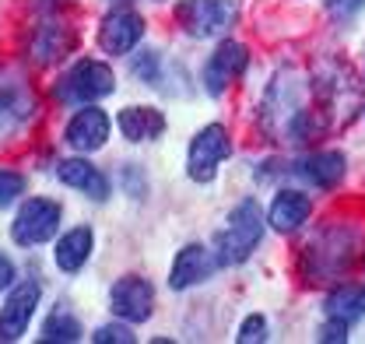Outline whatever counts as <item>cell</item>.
<instances>
[{
  "mask_svg": "<svg viewBox=\"0 0 365 344\" xmlns=\"http://www.w3.org/2000/svg\"><path fill=\"white\" fill-rule=\"evenodd\" d=\"M264 225H267V218L260 211V204H257L253 197H246V201L228 215V228L215 239V260H218L222 267L250 260V253H253V250L260 246V239H264Z\"/></svg>",
  "mask_w": 365,
  "mask_h": 344,
  "instance_id": "cell-1",
  "label": "cell"
},
{
  "mask_svg": "<svg viewBox=\"0 0 365 344\" xmlns=\"http://www.w3.org/2000/svg\"><path fill=\"white\" fill-rule=\"evenodd\" d=\"M113 88H116V74L109 71V64H102V60H78L53 85V95L63 106H91V102L113 95Z\"/></svg>",
  "mask_w": 365,
  "mask_h": 344,
  "instance_id": "cell-2",
  "label": "cell"
},
{
  "mask_svg": "<svg viewBox=\"0 0 365 344\" xmlns=\"http://www.w3.org/2000/svg\"><path fill=\"white\" fill-rule=\"evenodd\" d=\"M235 18H239V4L232 0H180L176 4V21L193 39L225 36L235 25Z\"/></svg>",
  "mask_w": 365,
  "mask_h": 344,
  "instance_id": "cell-3",
  "label": "cell"
},
{
  "mask_svg": "<svg viewBox=\"0 0 365 344\" xmlns=\"http://www.w3.org/2000/svg\"><path fill=\"white\" fill-rule=\"evenodd\" d=\"M232 155V141L222 123H207L193 141H190V155H186V172L193 183H211L218 166Z\"/></svg>",
  "mask_w": 365,
  "mask_h": 344,
  "instance_id": "cell-4",
  "label": "cell"
},
{
  "mask_svg": "<svg viewBox=\"0 0 365 344\" xmlns=\"http://www.w3.org/2000/svg\"><path fill=\"white\" fill-rule=\"evenodd\" d=\"M60 204L56 201H46V197H36V201H25L21 211L14 215V225H11V239L18 246H39L46 239L56 236L60 228Z\"/></svg>",
  "mask_w": 365,
  "mask_h": 344,
  "instance_id": "cell-5",
  "label": "cell"
},
{
  "mask_svg": "<svg viewBox=\"0 0 365 344\" xmlns=\"http://www.w3.org/2000/svg\"><path fill=\"white\" fill-rule=\"evenodd\" d=\"M109 305L123 323H144L155 309V285L140 274H127L113 285L109 292Z\"/></svg>",
  "mask_w": 365,
  "mask_h": 344,
  "instance_id": "cell-6",
  "label": "cell"
},
{
  "mask_svg": "<svg viewBox=\"0 0 365 344\" xmlns=\"http://www.w3.org/2000/svg\"><path fill=\"white\" fill-rule=\"evenodd\" d=\"M140 39H144V18L137 11H130V7H116V11H109L98 21V46H102V53L127 56Z\"/></svg>",
  "mask_w": 365,
  "mask_h": 344,
  "instance_id": "cell-7",
  "label": "cell"
},
{
  "mask_svg": "<svg viewBox=\"0 0 365 344\" xmlns=\"http://www.w3.org/2000/svg\"><path fill=\"white\" fill-rule=\"evenodd\" d=\"M39 295H43L39 281H18L14 285V292L7 295L4 309H0V338L4 341H18L25 334V327H29L36 305H39Z\"/></svg>",
  "mask_w": 365,
  "mask_h": 344,
  "instance_id": "cell-8",
  "label": "cell"
},
{
  "mask_svg": "<svg viewBox=\"0 0 365 344\" xmlns=\"http://www.w3.org/2000/svg\"><path fill=\"white\" fill-rule=\"evenodd\" d=\"M246 64H250V49L242 43H222L215 53H211V60H207V67H204V88L211 91V95H222L242 71H246Z\"/></svg>",
  "mask_w": 365,
  "mask_h": 344,
  "instance_id": "cell-9",
  "label": "cell"
},
{
  "mask_svg": "<svg viewBox=\"0 0 365 344\" xmlns=\"http://www.w3.org/2000/svg\"><path fill=\"white\" fill-rule=\"evenodd\" d=\"M78 43V32L60 25V21H39L32 39H29V53L39 67H53L56 60H63Z\"/></svg>",
  "mask_w": 365,
  "mask_h": 344,
  "instance_id": "cell-10",
  "label": "cell"
},
{
  "mask_svg": "<svg viewBox=\"0 0 365 344\" xmlns=\"http://www.w3.org/2000/svg\"><path fill=\"white\" fill-rule=\"evenodd\" d=\"M63 141L74 148V151H98L106 141H109V116H106V109H81V113H74L71 116V123L63 130Z\"/></svg>",
  "mask_w": 365,
  "mask_h": 344,
  "instance_id": "cell-11",
  "label": "cell"
},
{
  "mask_svg": "<svg viewBox=\"0 0 365 344\" xmlns=\"http://www.w3.org/2000/svg\"><path fill=\"white\" fill-rule=\"evenodd\" d=\"M309 215H313V201H309L306 193H299V190H281L271 201L267 221H271L274 232L288 236V232L302 228V225L309 221Z\"/></svg>",
  "mask_w": 365,
  "mask_h": 344,
  "instance_id": "cell-12",
  "label": "cell"
},
{
  "mask_svg": "<svg viewBox=\"0 0 365 344\" xmlns=\"http://www.w3.org/2000/svg\"><path fill=\"white\" fill-rule=\"evenodd\" d=\"M215 263L218 260L211 257V250L207 246H200V243H190V246H182L176 263H173V274H169V285L182 292V288H190V285H200L211 270H215Z\"/></svg>",
  "mask_w": 365,
  "mask_h": 344,
  "instance_id": "cell-13",
  "label": "cell"
},
{
  "mask_svg": "<svg viewBox=\"0 0 365 344\" xmlns=\"http://www.w3.org/2000/svg\"><path fill=\"white\" fill-rule=\"evenodd\" d=\"M56 176H60V183L81 190L91 201H106V197H109V179L95 169L91 162H85V158H63V162L56 166Z\"/></svg>",
  "mask_w": 365,
  "mask_h": 344,
  "instance_id": "cell-14",
  "label": "cell"
},
{
  "mask_svg": "<svg viewBox=\"0 0 365 344\" xmlns=\"http://www.w3.org/2000/svg\"><path fill=\"white\" fill-rule=\"evenodd\" d=\"M120 130L127 141H137V144L155 141L165 130V116L151 106H127V109H120Z\"/></svg>",
  "mask_w": 365,
  "mask_h": 344,
  "instance_id": "cell-15",
  "label": "cell"
},
{
  "mask_svg": "<svg viewBox=\"0 0 365 344\" xmlns=\"http://www.w3.org/2000/svg\"><path fill=\"white\" fill-rule=\"evenodd\" d=\"M344 155L341 151H317V155H309L306 162H299V172L319 186V190H334L341 179H344Z\"/></svg>",
  "mask_w": 365,
  "mask_h": 344,
  "instance_id": "cell-16",
  "label": "cell"
},
{
  "mask_svg": "<svg viewBox=\"0 0 365 344\" xmlns=\"http://www.w3.org/2000/svg\"><path fill=\"white\" fill-rule=\"evenodd\" d=\"M323 309H327V320H341V323L351 327L365 316V288L362 285H337L327 295Z\"/></svg>",
  "mask_w": 365,
  "mask_h": 344,
  "instance_id": "cell-17",
  "label": "cell"
},
{
  "mask_svg": "<svg viewBox=\"0 0 365 344\" xmlns=\"http://www.w3.org/2000/svg\"><path fill=\"white\" fill-rule=\"evenodd\" d=\"M32 116V95L21 81H0V130H11Z\"/></svg>",
  "mask_w": 365,
  "mask_h": 344,
  "instance_id": "cell-18",
  "label": "cell"
},
{
  "mask_svg": "<svg viewBox=\"0 0 365 344\" xmlns=\"http://www.w3.org/2000/svg\"><path fill=\"white\" fill-rule=\"evenodd\" d=\"M88 257H91V228L78 225V228H71L67 236H60V243H56V267H60L63 274L81 270Z\"/></svg>",
  "mask_w": 365,
  "mask_h": 344,
  "instance_id": "cell-19",
  "label": "cell"
},
{
  "mask_svg": "<svg viewBox=\"0 0 365 344\" xmlns=\"http://www.w3.org/2000/svg\"><path fill=\"white\" fill-rule=\"evenodd\" d=\"M81 338V323L63 309V305H56L49 316H46L43 323V341H56V344H74Z\"/></svg>",
  "mask_w": 365,
  "mask_h": 344,
  "instance_id": "cell-20",
  "label": "cell"
},
{
  "mask_svg": "<svg viewBox=\"0 0 365 344\" xmlns=\"http://www.w3.org/2000/svg\"><path fill=\"white\" fill-rule=\"evenodd\" d=\"M25 193V176L11 169H0V208H11L18 197Z\"/></svg>",
  "mask_w": 365,
  "mask_h": 344,
  "instance_id": "cell-21",
  "label": "cell"
},
{
  "mask_svg": "<svg viewBox=\"0 0 365 344\" xmlns=\"http://www.w3.org/2000/svg\"><path fill=\"white\" fill-rule=\"evenodd\" d=\"M260 341H267V320L260 313H253L239 327V344H260Z\"/></svg>",
  "mask_w": 365,
  "mask_h": 344,
  "instance_id": "cell-22",
  "label": "cell"
},
{
  "mask_svg": "<svg viewBox=\"0 0 365 344\" xmlns=\"http://www.w3.org/2000/svg\"><path fill=\"white\" fill-rule=\"evenodd\" d=\"M134 74L144 81V85H155L158 81V53L155 49H144L134 56Z\"/></svg>",
  "mask_w": 365,
  "mask_h": 344,
  "instance_id": "cell-23",
  "label": "cell"
},
{
  "mask_svg": "<svg viewBox=\"0 0 365 344\" xmlns=\"http://www.w3.org/2000/svg\"><path fill=\"white\" fill-rule=\"evenodd\" d=\"M91 341L95 344H134V334H130L127 327L109 323V327H98V330L91 334Z\"/></svg>",
  "mask_w": 365,
  "mask_h": 344,
  "instance_id": "cell-24",
  "label": "cell"
},
{
  "mask_svg": "<svg viewBox=\"0 0 365 344\" xmlns=\"http://www.w3.org/2000/svg\"><path fill=\"white\" fill-rule=\"evenodd\" d=\"M362 7H365V0H327V11H330L337 21H351Z\"/></svg>",
  "mask_w": 365,
  "mask_h": 344,
  "instance_id": "cell-25",
  "label": "cell"
},
{
  "mask_svg": "<svg viewBox=\"0 0 365 344\" xmlns=\"http://www.w3.org/2000/svg\"><path fill=\"white\" fill-rule=\"evenodd\" d=\"M319 341H334V344L348 341V323H341V320H330V323L319 330Z\"/></svg>",
  "mask_w": 365,
  "mask_h": 344,
  "instance_id": "cell-26",
  "label": "cell"
},
{
  "mask_svg": "<svg viewBox=\"0 0 365 344\" xmlns=\"http://www.w3.org/2000/svg\"><path fill=\"white\" fill-rule=\"evenodd\" d=\"M14 285V263L0 253V288H11Z\"/></svg>",
  "mask_w": 365,
  "mask_h": 344,
  "instance_id": "cell-27",
  "label": "cell"
},
{
  "mask_svg": "<svg viewBox=\"0 0 365 344\" xmlns=\"http://www.w3.org/2000/svg\"><path fill=\"white\" fill-rule=\"evenodd\" d=\"M113 4H130V0H113Z\"/></svg>",
  "mask_w": 365,
  "mask_h": 344,
  "instance_id": "cell-28",
  "label": "cell"
}]
</instances>
